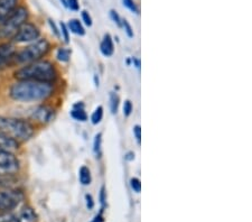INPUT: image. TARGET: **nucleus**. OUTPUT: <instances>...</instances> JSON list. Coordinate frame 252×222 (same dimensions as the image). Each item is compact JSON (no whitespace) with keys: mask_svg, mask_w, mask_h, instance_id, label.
Here are the masks:
<instances>
[{"mask_svg":"<svg viewBox=\"0 0 252 222\" xmlns=\"http://www.w3.org/2000/svg\"><path fill=\"white\" fill-rule=\"evenodd\" d=\"M17 54L16 47L11 43L0 44V71L10 67L15 64V58Z\"/></svg>","mask_w":252,"mask_h":222,"instance_id":"9","label":"nucleus"},{"mask_svg":"<svg viewBox=\"0 0 252 222\" xmlns=\"http://www.w3.org/2000/svg\"><path fill=\"white\" fill-rule=\"evenodd\" d=\"M39 36L40 32L38 30V27L34 25V24L26 22L18 28L16 34L14 35L13 39L17 43H30L38 39Z\"/></svg>","mask_w":252,"mask_h":222,"instance_id":"8","label":"nucleus"},{"mask_svg":"<svg viewBox=\"0 0 252 222\" xmlns=\"http://www.w3.org/2000/svg\"><path fill=\"white\" fill-rule=\"evenodd\" d=\"M100 50H101V53H102L104 56H111L113 54V52H115V46H113V40L112 37L109 34H105L103 36V39L102 42H101V45H100Z\"/></svg>","mask_w":252,"mask_h":222,"instance_id":"12","label":"nucleus"},{"mask_svg":"<svg viewBox=\"0 0 252 222\" xmlns=\"http://www.w3.org/2000/svg\"><path fill=\"white\" fill-rule=\"evenodd\" d=\"M19 222H36L37 216L31 207H24L17 215Z\"/></svg>","mask_w":252,"mask_h":222,"instance_id":"13","label":"nucleus"},{"mask_svg":"<svg viewBox=\"0 0 252 222\" xmlns=\"http://www.w3.org/2000/svg\"><path fill=\"white\" fill-rule=\"evenodd\" d=\"M130 187H131V189L133 190V192L139 193L141 191L140 180L137 179V177H132V179L130 180Z\"/></svg>","mask_w":252,"mask_h":222,"instance_id":"22","label":"nucleus"},{"mask_svg":"<svg viewBox=\"0 0 252 222\" xmlns=\"http://www.w3.org/2000/svg\"><path fill=\"white\" fill-rule=\"evenodd\" d=\"M17 5L18 0H0V24L13 14Z\"/></svg>","mask_w":252,"mask_h":222,"instance_id":"11","label":"nucleus"},{"mask_svg":"<svg viewBox=\"0 0 252 222\" xmlns=\"http://www.w3.org/2000/svg\"><path fill=\"white\" fill-rule=\"evenodd\" d=\"M123 3H124V6L126 8H128V9L130 11H132V13L138 14V11H139V10H138L137 5L135 2H133V0H123Z\"/></svg>","mask_w":252,"mask_h":222,"instance_id":"23","label":"nucleus"},{"mask_svg":"<svg viewBox=\"0 0 252 222\" xmlns=\"http://www.w3.org/2000/svg\"><path fill=\"white\" fill-rule=\"evenodd\" d=\"M51 50V45L45 38H38L32 42V44L17 52L15 58V63L28 64L35 61H39L44 58Z\"/></svg>","mask_w":252,"mask_h":222,"instance_id":"4","label":"nucleus"},{"mask_svg":"<svg viewBox=\"0 0 252 222\" xmlns=\"http://www.w3.org/2000/svg\"><path fill=\"white\" fill-rule=\"evenodd\" d=\"M135 159V154H133V153H128V154L126 155V159L131 160V159Z\"/></svg>","mask_w":252,"mask_h":222,"instance_id":"35","label":"nucleus"},{"mask_svg":"<svg viewBox=\"0 0 252 222\" xmlns=\"http://www.w3.org/2000/svg\"><path fill=\"white\" fill-rule=\"evenodd\" d=\"M85 201H87V208L89 210H92L94 208V201H93V197L91 194L85 195Z\"/></svg>","mask_w":252,"mask_h":222,"instance_id":"31","label":"nucleus"},{"mask_svg":"<svg viewBox=\"0 0 252 222\" xmlns=\"http://www.w3.org/2000/svg\"><path fill=\"white\" fill-rule=\"evenodd\" d=\"M24 199L22 192L15 190L0 191V213L11 212Z\"/></svg>","mask_w":252,"mask_h":222,"instance_id":"7","label":"nucleus"},{"mask_svg":"<svg viewBox=\"0 0 252 222\" xmlns=\"http://www.w3.org/2000/svg\"><path fill=\"white\" fill-rule=\"evenodd\" d=\"M32 117L40 124H47L54 118V109L47 106H40L32 111Z\"/></svg>","mask_w":252,"mask_h":222,"instance_id":"10","label":"nucleus"},{"mask_svg":"<svg viewBox=\"0 0 252 222\" xmlns=\"http://www.w3.org/2000/svg\"><path fill=\"white\" fill-rule=\"evenodd\" d=\"M123 27L125 28V32H126V34L128 35V37L132 38L133 37V31H132L131 26H130V24L128 23V20H126V19L123 20Z\"/></svg>","mask_w":252,"mask_h":222,"instance_id":"26","label":"nucleus"},{"mask_svg":"<svg viewBox=\"0 0 252 222\" xmlns=\"http://www.w3.org/2000/svg\"><path fill=\"white\" fill-rule=\"evenodd\" d=\"M56 58L60 62H68L71 58V51L67 50V48H60L58 53H56Z\"/></svg>","mask_w":252,"mask_h":222,"instance_id":"18","label":"nucleus"},{"mask_svg":"<svg viewBox=\"0 0 252 222\" xmlns=\"http://www.w3.org/2000/svg\"><path fill=\"white\" fill-rule=\"evenodd\" d=\"M133 135H135L138 144L140 145L141 144V128L139 125H137V126L133 127Z\"/></svg>","mask_w":252,"mask_h":222,"instance_id":"30","label":"nucleus"},{"mask_svg":"<svg viewBox=\"0 0 252 222\" xmlns=\"http://www.w3.org/2000/svg\"><path fill=\"white\" fill-rule=\"evenodd\" d=\"M101 143H102V134H96L93 141V152L97 155L101 151Z\"/></svg>","mask_w":252,"mask_h":222,"instance_id":"21","label":"nucleus"},{"mask_svg":"<svg viewBox=\"0 0 252 222\" xmlns=\"http://www.w3.org/2000/svg\"><path fill=\"white\" fill-rule=\"evenodd\" d=\"M48 24H50V26H51V28L53 30V32H54V34L58 36V37H60L61 36V34H60V31L58 30V27L55 26V24H54V22H53L52 19H48Z\"/></svg>","mask_w":252,"mask_h":222,"instance_id":"32","label":"nucleus"},{"mask_svg":"<svg viewBox=\"0 0 252 222\" xmlns=\"http://www.w3.org/2000/svg\"><path fill=\"white\" fill-rule=\"evenodd\" d=\"M133 62L136 63V66H137L138 68H140V61H139V60H136V59H133Z\"/></svg>","mask_w":252,"mask_h":222,"instance_id":"36","label":"nucleus"},{"mask_svg":"<svg viewBox=\"0 0 252 222\" xmlns=\"http://www.w3.org/2000/svg\"><path fill=\"white\" fill-rule=\"evenodd\" d=\"M67 30L75 35L83 36L85 34L84 27L79 19H71L67 24Z\"/></svg>","mask_w":252,"mask_h":222,"instance_id":"15","label":"nucleus"},{"mask_svg":"<svg viewBox=\"0 0 252 222\" xmlns=\"http://www.w3.org/2000/svg\"><path fill=\"white\" fill-rule=\"evenodd\" d=\"M34 126L30 121L0 116V137L5 139L24 143L30 140L34 135Z\"/></svg>","mask_w":252,"mask_h":222,"instance_id":"3","label":"nucleus"},{"mask_svg":"<svg viewBox=\"0 0 252 222\" xmlns=\"http://www.w3.org/2000/svg\"><path fill=\"white\" fill-rule=\"evenodd\" d=\"M71 117L73 119L78 120V121H85L88 119V115L85 112L84 109V104L78 102L73 106L72 110H71Z\"/></svg>","mask_w":252,"mask_h":222,"instance_id":"14","label":"nucleus"},{"mask_svg":"<svg viewBox=\"0 0 252 222\" xmlns=\"http://www.w3.org/2000/svg\"><path fill=\"white\" fill-rule=\"evenodd\" d=\"M102 221H103V219H102V212H100L99 215H97L91 222H102Z\"/></svg>","mask_w":252,"mask_h":222,"instance_id":"34","label":"nucleus"},{"mask_svg":"<svg viewBox=\"0 0 252 222\" xmlns=\"http://www.w3.org/2000/svg\"><path fill=\"white\" fill-rule=\"evenodd\" d=\"M66 7L70 8L71 10L78 11L80 9L79 0H66Z\"/></svg>","mask_w":252,"mask_h":222,"instance_id":"28","label":"nucleus"},{"mask_svg":"<svg viewBox=\"0 0 252 222\" xmlns=\"http://www.w3.org/2000/svg\"><path fill=\"white\" fill-rule=\"evenodd\" d=\"M0 222H19L17 215L11 212L0 213Z\"/></svg>","mask_w":252,"mask_h":222,"instance_id":"20","label":"nucleus"},{"mask_svg":"<svg viewBox=\"0 0 252 222\" xmlns=\"http://www.w3.org/2000/svg\"><path fill=\"white\" fill-rule=\"evenodd\" d=\"M53 94L52 83L36 81H17L9 89V95L20 102H35L47 99Z\"/></svg>","mask_w":252,"mask_h":222,"instance_id":"1","label":"nucleus"},{"mask_svg":"<svg viewBox=\"0 0 252 222\" xmlns=\"http://www.w3.org/2000/svg\"><path fill=\"white\" fill-rule=\"evenodd\" d=\"M82 20L84 22V24L87 26H92V17H91V15L88 13L87 10H83L82 11Z\"/></svg>","mask_w":252,"mask_h":222,"instance_id":"29","label":"nucleus"},{"mask_svg":"<svg viewBox=\"0 0 252 222\" xmlns=\"http://www.w3.org/2000/svg\"><path fill=\"white\" fill-rule=\"evenodd\" d=\"M110 17H111V19H112V22L115 23L117 26H119V27L123 26V19H121L119 14H118L116 10L112 9V10L110 11Z\"/></svg>","mask_w":252,"mask_h":222,"instance_id":"24","label":"nucleus"},{"mask_svg":"<svg viewBox=\"0 0 252 222\" xmlns=\"http://www.w3.org/2000/svg\"><path fill=\"white\" fill-rule=\"evenodd\" d=\"M105 190H104V187L101 188V191H100V201H101V204H102V210H103V207L105 205Z\"/></svg>","mask_w":252,"mask_h":222,"instance_id":"33","label":"nucleus"},{"mask_svg":"<svg viewBox=\"0 0 252 222\" xmlns=\"http://www.w3.org/2000/svg\"><path fill=\"white\" fill-rule=\"evenodd\" d=\"M58 72L50 61L39 60L28 63L25 66L18 68L14 73L17 81H36V82L52 83L56 79Z\"/></svg>","mask_w":252,"mask_h":222,"instance_id":"2","label":"nucleus"},{"mask_svg":"<svg viewBox=\"0 0 252 222\" xmlns=\"http://www.w3.org/2000/svg\"><path fill=\"white\" fill-rule=\"evenodd\" d=\"M60 26H61V32H60L61 36H63L65 43H68V30H67V26L65 25L64 23H61Z\"/></svg>","mask_w":252,"mask_h":222,"instance_id":"27","label":"nucleus"},{"mask_svg":"<svg viewBox=\"0 0 252 222\" xmlns=\"http://www.w3.org/2000/svg\"><path fill=\"white\" fill-rule=\"evenodd\" d=\"M18 148V143L0 137V171L14 174L20 167L19 159L15 156L13 149Z\"/></svg>","mask_w":252,"mask_h":222,"instance_id":"5","label":"nucleus"},{"mask_svg":"<svg viewBox=\"0 0 252 222\" xmlns=\"http://www.w3.org/2000/svg\"><path fill=\"white\" fill-rule=\"evenodd\" d=\"M131 112H132V103H131V101L126 100L125 103H124V115L126 117H129L130 115H131Z\"/></svg>","mask_w":252,"mask_h":222,"instance_id":"25","label":"nucleus"},{"mask_svg":"<svg viewBox=\"0 0 252 222\" xmlns=\"http://www.w3.org/2000/svg\"><path fill=\"white\" fill-rule=\"evenodd\" d=\"M102 118H103V107L99 106L94 111H93V114L91 116V121L93 125H97L101 123Z\"/></svg>","mask_w":252,"mask_h":222,"instance_id":"17","label":"nucleus"},{"mask_svg":"<svg viewBox=\"0 0 252 222\" xmlns=\"http://www.w3.org/2000/svg\"><path fill=\"white\" fill-rule=\"evenodd\" d=\"M28 10L25 7H17L9 17L0 24V40L13 38L18 28L27 22Z\"/></svg>","mask_w":252,"mask_h":222,"instance_id":"6","label":"nucleus"},{"mask_svg":"<svg viewBox=\"0 0 252 222\" xmlns=\"http://www.w3.org/2000/svg\"><path fill=\"white\" fill-rule=\"evenodd\" d=\"M119 96H118L117 94L115 92H111L110 94V109H111V112L113 115L117 114L118 111V107H119Z\"/></svg>","mask_w":252,"mask_h":222,"instance_id":"19","label":"nucleus"},{"mask_svg":"<svg viewBox=\"0 0 252 222\" xmlns=\"http://www.w3.org/2000/svg\"><path fill=\"white\" fill-rule=\"evenodd\" d=\"M79 180L82 185H89L91 183V172L87 166H82L80 168Z\"/></svg>","mask_w":252,"mask_h":222,"instance_id":"16","label":"nucleus"},{"mask_svg":"<svg viewBox=\"0 0 252 222\" xmlns=\"http://www.w3.org/2000/svg\"><path fill=\"white\" fill-rule=\"evenodd\" d=\"M60 1L62 2V5H63V6L66 7V0H60Z\"/></svg>","mask_w":252,"mask_h":222,"instance_id":"37","label":"nucleus"}]
</instances>
